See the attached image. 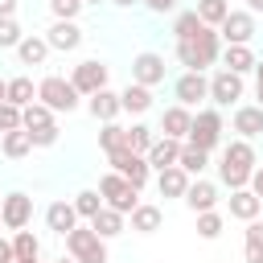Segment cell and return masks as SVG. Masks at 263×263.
Instances as JSON below:
<instances>
[{
	"mask_svg": "<svg viewBox=\"0 0 263 263\" xmlns=\"http://www.w3.org/2000/svg\"><path fill=\"white\" fill-rule=\"evenodd\" d=\"M247 12H251V16H259V12H263V0H247Z\"/></svg>",
	"mask_w": 263,
	"mask_h": 263,
	"instance_id": "obj_48",
	"label": "cell"
},
{
	"mask_svg": "<svg viewBox=\"0 0 263 263\" xmlns=\"http://www.w3.org/2000/svg\"><path fill=\"white\" fill-rule=\"evenodd\" d=\"M78 90L70 86V78H62V74H45L41 82H37V103H45L53 115H70V111H78Z\"/></svg>",
	"mask_w": 263,
	"mask_h": 263,
	"instance_id": "obj_3",
	"label": "cell"
},
{
	"mask_svg": "<svg viewBox=\"0 0 263 263\" xmlns=\"http://www.w3.org/2000/svg\"><path fill=\"white\" fill-rule=\"evenodd\" d=\"M82 8H86L82 0H49L53 21H78V12H82Z\"/></svg>",
	"mask_w": 263,
	"mask_h": 263,
	"instance_id": "obj_41",
	"label": "cell"
},
{
	"mask_svg": "<svg viewBox=\"0 0 263 263\" xmlns=\"http://www.w3.org/2000/svg\"><path fill=\"white\" fill-rule=\"evenodd\" d=\"M189 181H193V177H189L185 168H177V164H173V168H160V173H156V189H160V197H185Z\"/></svg>",
	"mask_w": 263,
	"mask_h": 263,
	"instance_id": "obj_25",
	"label": "cell"
},
{
	"mask_svg": "<svg viewBox=\"0 0 263 263\" xmlns=\"http://www.w3.org/2000/svg\"><path fill=\"white\" fill-rule=\"evenodd\" d=\"M181 144H185V140H168V136H156V140H152V148L144 152L148 168H152V173H160V168H173V164H177V156H181Z\"/></svg>",
	"mask_w": 263,
	"mask_h": 263,
	"instance_id": "obj_15",
	"label": "cell"
},
{
	"mask_svg": "<svg viewBox=\"0 0 263 263\" xmlns=\"http://www.w3.org/2000/svg\"><path fill=\"white\" fill-rule=\"evenodd\" d=\"M21 25H16V16H0V49H16L21 45Z\"/></svg>",
	"mask_w": 263,
	"mask_h": 263,
	"instance_id": "obj_40",
	"label": "cell"
},
{
	"mask_svg": "<svg viewBox=\"0 0 263 263\" xmlns=\"http://www.w3.org/2000/svg\"><path fill=\"white\" fill-rule=\"evenodd\" d=\"M242 90H247V82H242L238 74H230V70L210 74V103H214V107H230V103H238Z\"/></svg>",
	"mask_w": 263,
	"mask_h": 263,
	"instance_id": "obj_13",
	"label": "cell"
},
{
	"mask_svg": "<svg viewBox=\"0 0 263 263\" xmlns=\"http://www.w3.org/2000/svg\"><path fill=\"white\" fill-rule=\"evenodd\" d=\"M58 263H74V259H66V255H62V259H58Z\"/></svg>",
	"mask_w": 263,
	"mask_h": 263,
	"instance_id": "obj_54",
	"label": "cell"
},
{
	"mask_svg": "<svg viewBox=\"0 0 263 263\" xmlns=\"http://www.w3.org/2000/svg\"><path fill=\"white\" fill-rule=\"evenodd\" d=\"M99 148L111 156V152H123L127 148V127H119V123H103L99 127Z\"/></svg>",
	"mask_w": 263,
	"mask_h": 263,
	"instance_id": "obj_35",
	"label": "cell"
},
{
	"mask_svg": "<svg viewBox=\"0 0 263 263\" xmlns=\"http://www.w3.org/2000/svg\"><path fill=\"white\" fill-rule=\"evenodd\" d=\"M111 4H119V8H132V4H140V0H111Z\"/></svg>",
	"mask_w": 263,
	"mask_h": 263,
	"instance_id": "obj_50",
	"label": "cell"
},
{
	"mask_svg": "<svg viewBox=\"0 0 263 263\" xmlns=\"http://www.w3.org/2000/svg\"><path fill=\"white\" fill-rule=\"evenodd\" d=\"M255 168H259V156H255L251 140H230L222 148V160H218V181L226 189H247Z\"/></svg>",
	"mask_w": 263,
	"mask_h": 263,
	"instance_id": "obj_1",
	"label": "cell"
},
{
	"mask_svg": "<svg viewBox=\"0 0 263 263\" xmlns=\"http://www.w3.org/2000/svg\"><path fill=\"white\" fill-rule=\"evenodd\" d=\"M0 152H4L8 160H21V156H29V152H33V140H29V132H25V127H16V132H4V136H0Z\"/></svg>",
	"mask_w": 263,
	"mask_h": 263,
	"instance_id": "obj_30",
	"label": "cell"
},
{
	"mask_svg": "<svg viewBox=\"0 0 263 263\" xmlns=\"http://www.w3.org/2000/svg\"><path fill=\"white\" fill-rule=\"evenodd\" d=\"M99 197H103L107 210H115V214H123V218L140 205V189L127 185L119 173H103V177H99Z\"/></svg>",
	"mask_w": 263,
	"mask_h": 263,
	"instance_id": "obj_4",
	"label": "cell"
},
{
	"mask_svg": "<svg viewBox=\"0 0 263 263\" xmlns=\"http://www.w3.org/2000/svg\"><path fill=\"white\" fill-rule=\"evenodd\" d=\"M0 263H12V242L0 238Z\"/></svg>",
	"mask_w": 263,
	"mask_h": 263,
	"instance_id": "obj_46",
	"label": "cell"
},
{
	"mask_svg": "<svg viewBox=\"0 0 263 263\" xmlns=\"http://www.w3.org/2000/svg\"><path fill=\"white\" fill-rule=\"evenodd\" d=\"M86 111H90L99 123H115V119L123 115V107H119V90L103 86L99 95H90V99H86Z\"/></svg>",
	"mask_w": 263,
	"mask_h": 263,
	"instance_id": "obj_17",
	"label": "cell"
},
{
	"mask_svg": "<svg viewBox=\"0 0 263 263\" xmlns=\"http://www.w3.org/2000/svg\"><path fill=\"white\" fill-rule=\"evenodd\" d=\"M4 103H12V107H29V103H37V86H33V78H29V74H16V78H8Z\"/></svg>",
	"mask_w": 263,
	"mask_h": 263,
	"instance_id": "obj_29",
	"label": "cell"
},
{
	"mask_svg": "<svg viewBox=\"0 0 263 263\" xmlns=\"http://www.w3.org/2000/svg\"><path fill=\"white\" fill-rule=\"evenodd\" d=\"M33 263H41V259H33Z\"/></svg>",
	"mask_w": 263,
	"mask_h": 263,
	"instance_id": "obj_55",
	"label": "cell"
},
{
	"mask_svg": "<svg viewBox=\"0 0 263 263\" xmlns=\"http://www.w3.org/2000/svg\"><path fill=\"white\" fill-rule=\"evenodd\" d=\"M222 58V37H218V29H201L197 37H189V41H177V62L185 66V70H205V66H214Z\"/></svg>",
	"mask_w": 263,
	"mask_h": 263,
	"instance_id": "obj_2",
	"label": "cell"
},
{
	"mask_svg": "<svg viewBox=\"0 0 263 263\" xmlns=\"http://www.w3.org/2000/svg\"><path fill=\"white\" fill-rule=\"evenodd\" d=\"M218 37H222L226 45H251V37H255V16H251L247 8H230L226 21L218 25Z\"/></svg>",
	"mask_w": 263,
	"mask_h": 263,
	"instance_id": "obj_8",
	"label": "cell"
},
{
	"mask_svg": "<svg viewBox=\"0 0 263 263\" xmlns=\"http://www.w3.org/2000/svg\"><path fill=\"white\" fill-rule=\"evenodd\" d=\"M127 218H132V230H136V234H156V230H160V222H164V210H160V205H152V201H140Z\"/></svg>",
	"mask_w": 263,
	"mask_h": 263,
	"instance_id": "obj_23",
	"label": "cell"
},
{
	"mask_svg": "<svg viewBox=\"0 0 263 263\" xmlns=\"http://www.w3.org/2000/svg\"><path fill=\"white\" fill-rule=\"evenodd\" d=\"M70 86H74L82 99L99 95V90L107 86V66H103L99 58H90V62H78V66H74V74H70Z\"/></svg>",
	"mask_w": 263,
	"mask_h": 263,
	"instance_id": "obj_9",
	"label": "cell"
},
{
	"mask_svg": "<svg viewBox=\"0 0 263 263\" xmlns=\"http://www.w3.org/2000/svg\"><path fill=\"white\" fill-rule=\"evenodd\" d=\"M8 242H12V263H33V259H41V238H37L33 230H16Z\"/></svg>",
	"mask_w": 263,
	"mask_h": 263,
	"instance_id": "obj_27",
	"label": "cell"
},
{
	"mask_svg": "<svg viewBox=\"0 0 263 263\" xmlns=\"http://www.w3.org/2000/svg\"><path fill=\"white\" fill-rule=\"evenodd\" d=\"M82 4H103V0H82Z\"/></svg>",
	"mask_w": 263,
	"mask_h": 263,
	"instance_id": "obj_53",
	"label": "cell"
},
{
	"mask_svg": "<svg viewBox=\"0 0 263 263\" xmlns=\"http://www.w3.org/2000/svg\"><path fill=\"white\" fill-rule=\"evenodd\" d=\"M255 95H259V103H255V107H259V111H263V86H255Z\"/></svg>",
	"mask_w": 263,
	"mask_h": 263,
	"instance_id": "obj_51",
	"label": "cell"
},
{
	"mask_svg": "<svg viewBox=\"0 0 263 263\" xmlns=\"http://www.w3.org/2000/svg\"><path fill=\"white\" fill-rule=\"evenodd\" d=\"M0 16H16V0H0Z\"/></svg>",
	"mask_w": 263,
	"mask_h": 263,
	"instance_id": "obj_47",
	"label": "cell"
},
{
	"mask_svg": "<svg viewBox=\"0 0 263 263\" xmlns=\"http://www.w3.org/2000/svg\"><path fill=\"white\" fill-rule=\"evenodd\" d=\"M205 164H210V152H201V148H193V144H181L177 168H185L189 177H201V173H205Z\"/></svg>",
	"mask_w": 263,
	"mask_h": 263,
	"instance_id": "obj_32",
	"label": "cell"
},
{
	"mask_svg": "<svg viewBox=\"0 0 263 263\" xmlns=\"http://www.w3.org/2000/svg\"><path fill=\"white\" fill-rule=\"evenodd\" d=\"M4 90H8V78H0V103H4Z\"/></svg>",
	"mask_w": 263,
	"mask_h": 263,
	"instance_id": "obj_52",
	"label": "cell"
},
{
	"mask_svg": "<svg viewBox=\"0 0 263 263\" xmlns=\"http://www.w3.org/2000/svg\"><path fill=\"white\" fill-rule=\"evenodd\" d=\"M255 62H259V58H255L251 45H226V49H222V70H230V74H238V78L251 74Z\"/></svg>",
	"mask_w": 263,
	"mask_h": 263,
	"instance_id": "obj_21",
	"label": "cell"
},
{
	"mask_svg": "<svg viewBox=\"0 0 263 263\" xmlns=\"http://www.w3.org/2000/svg\"><path fill=\"white\" fill-rule=\"evenodd\" d=\"M242 255H247V263H263V222L259 218L247 222V230H242Z\"/></svg>",
	"mask_w": 263,
	"mask_h": 263,
	"instance_id": "obj_31",
	"label": "cell"
},
{
	"mask_svg": "<svg viewBox=\"0 0 263 263\" xmlns=\"http://www.w3.org/2000/svg\"><path fill=\"white\" fill-rule=\"evenodd\" d=\"M49 123H53V111H49L45 103L21 107V127H25V132H37V127H49Z\"/></svg>",
	"mask_w": 263,
	"mask_h": 263,
	"instance_id": "obj_34",
	"label": "cell"
},
{
	"mask_svg": "<svg viewBox=\"0 0 263 263\" xmlns=\"http://www.w3.org/2000/svg\"><path fill=\"white\" fill-rule=\"evenodd\" d=\"M16 58H21V66H41V62L49 58V45H45V37H37V33H25V37H21V45H16Z\"/></svg>",
	"mask_w": 263,
	"mask_h": 263,
	"instance_id": "obj_28",
	"label": "cell"
},
{
	"mask_svg": "<svg viewBox=\"0 0 263 263\" xmlns=\"http://www.w3.org/2000/svg\"><path fill=\"white\" fill-rule=\"evenodd\" d=\"M230 127L238 132V140H255V136H263V111L255 103H242V107H234Z\"/></svg>",
	"mask_w": 263,
	"mask_h": 263,
	"instance_id": "obj_19",
	"label": "cell"
},
{
	"mask_svg": "<svg viewBox=\"0 0 263 263\" xmlns=\"http://www.w3.org/2000/svg\"><path fill=\"white\" fill-rule=\"evenodd\" d=\"M45 45L58 49V53H74V49L82 45V29H78V21H53L49 33H45Z\"/></svg>",
	"mask_w": 263,
	"mask_h": 263,
	"instance_id": "obj_14",
	"label": "cell"
},
{
	"mask_svg": "<svg viewBox=\"0 0 263 263\" xmlns=\"http://www.w3.org/2000/svg\"><path fill=\"white\" fill-rule=\"evenodd\" d=\"M173 99H177L181 107H197L201 99H210V78L197 74V70H185V74L173 82Z\"/></svg>",
	"mask_w": 263,
	"mask_h": 263,
	"instance_id": "obj_12",
	"label": "cell"
},
{
	"mask_svg": "<svg viewBox=\"0 0 263 263\" xmlns=\"http://www.w3.org/2000/svg\"><path fill=\"white\" fill-rule=\"evenodd\" d=\"M230 218H238V222H255L259 218V210H263V201L251 193V189H230Z\"/></svg>",
	"mask_w": 263,
	"mask_h": 263,
	"instance_id": "obj_22",
	"label": "cell"
},
{
	"mask_svg": "<svg viewBox=\"0 0 263 263\" xmlns=\"http://www.w3.org/2000/svg\"><path fill=\"white\" fill-rule=\"evenodd\" d=\"M99 210H103L99 189H82V193H74V214H78V218H86V222H90Z\"/></svg>",
	"mask_w": 263,
	"mask_h": 263,
	"instance_id": "obj_39",
	"label": "cell"
},
{
	"mask_svg": "<svg viewBox=\"0 0 263 263\" xmlns=\"http://www.w3.org/2000/svg\"><path fill=\"white\" fill-rule=\"evenodd\" d=\"M222 230H226V218H222L218 210H205V214H197V234H201L205 242L222 238Z\"/></svg>",
	"mask_w": 263,
	"mask_h": 263,
	"instance_id": "obj_38",
	"label": "cell"
},
{
	"mask_svg": "<svg viewBox=\"0 0 263 263\" xmlns=\"http://www.w3.org/2000/svg\"><path fill=\"white\" fill-rule=\"evenodd\" d=\"M45 226L53 230V234H70L74 226H78V214H74V201H49L45 205Z\"/></svg>",
	"mask_w": 263,
	"mask_h": 263,
	"instance_id": "obj_20",
	"label": "cell"
},
{
	"mask_svg": "<svg viewBox=\"0 0 263 263\" xmlns=\"http://www.w3.org/2000/svg\"><path fill=\"white\" fill-rule=\"evenodd\" d=\"M58 123H49V127H37V132H29V140H33V148H53L58 144Z\"/></svg>",
	"mask_w": 263,
	"mask_h": 263,
	"instance_id": "obj_42",
	"label": "cell"
},
{
	"mask_svg": "<svg viewBox=\"0 0 263 263\" xmlns=\"http://www.w3.org/2000/svg\"><path fill=\"white\" fill-rule=\"evenodd\" d=\"M189 127H193V111H189V107H181V103L164 107V115H160V132H164L168 140H185Z\"/></svg>",
	"mask_w": 263,
	"mask_h": 263,
	"instance_id": "obj_18",
	"label": "cell"
},
{
	"mask_svg": "<svg viewBox=\"0 0 263 263\" xmlns=\"http://www.w3.org/2000/svg\"><path fill=\"white\" fill-rule=\"evenodd\" d=\"M201 29H205V25H201V16H197L193 8H185V12L173 16V37H177V41H189V37H197Z\"/></svg>",
	"mask_w": 263,
	"mask_h": 263,
	"instance_id": "obj_33",
	"label": "cell"
},
{
	"mask_svg": "<svg viewBox=\"0 0 263 263\" xmlns=\"http://www.w3.org/2000/svg\"><path fill=\"white\" fill-rule=\"evenodd\" d=\"M164 74H168V66H164V58L160 53H152V49H144V53H136L132 58V82H140V86H160L164 82Z\"/></svg>",
	"mask_w": 263,
	"mask_h": 263,
	"instance_id": "obj_11",
	"label": "cell"
},
{
	"mask_svg": "<svg viewBox=\"0 0 263 263\" xmlns=\"http://www.w3.org/2000/svg\"><path fill=\"white\" fill-rule=\"evenodd\" d=\"M86 226H90V230H95V234H99V238L107 242V238H115V234H123V230H127V218L103 205V210H99V214H95V218H90Z\"/></svg>",
	"mask_w": 263,
	"mask_h": 263,
	"instance_id": "obj_26",
	"label": "cell"
},
{
	"mask_svg": "<svg viewBox=\"0 0 263 263\" xmlns=\"http://www.w3.org/2000/svg\"><path fill=\"white\" fill-rule=\"evenodd\" d=\"M247 189H251V193H255V197L263 201V168H255V173H251V181H247Z\"/></svg>",
	"mask_w": 263,
	"mask_h": 263,
	"instance_id": "obj_45",
	"label": "cell"
},
{
	"mask_svg": "<svg viewBox=\"0 0 263 263\" xmlns=\"http://www.w3.org/2000/svg\"><path fill=\"white\" fill-rule=\"evenodd\" d=\"M29 222H33V197L21 193V189H16V193H4V197H0V226H8V230L16 234V230H25Z\"/></svg>",
	"mask_w": 263,
	"mask_h": 263,
	"instance_id": "obj_7",
	"label": "cell"
},
{
	"mask_svg": "<svg viewBox=\"0 0 263 263\" xmlns=\"http://www.w3.org/2000/svg\"><path fill=\"white\" fill-rule=\"evenodd\" d=\"M222 111L218 107H201L197 115H193V127H189V136H185V144H193V148H201V152H214L218 144H222Z\"/></svg>",
	"mask_w": 263,
	"mask_h": 263,
	"instance_id": "obj_5",
	"label": "cell"
},
{
	"mask_svg": "<svg viewBox=\"0 0 263 263\" xmlns=\"http://www.w3.org/2000/svg\"><path fill=\"white\" fill-rule=\"evenodd\" d=\"M66 251H70L74 263H107V242L90 226H74L66 234Z\"/></svg>",
	"mask_w": 263,
	"mask_h": 263,
	"instance_id": "obj_6",
	"label": "cell"
},
{
	"mask_svg": "<svg viewBox=\"0 0 263 263\" xmlns=\"http://www.w3.org/2000/svg\"><path fill=\"white\" fill-rule=\"evenodd\" d=\"M193 214H205V210H218V185L214 181H205V177H197V181H189V189H185V197H181Z\"/></svg>",
	"mask_w": 263,
	"mask_h": 263,
	"instance_id": "obj_16",
	"label": "cell"
},
{
	"mask_svg": "<svg viewBox=\"0 0 263 263\" xmlns=\"http://www.w3.org/2000/svg\"><path fill=\"white\" fill-rule=\"evenodd\" d=\"M16 127H21V107L0 103V136H4V132H16Z\"/></svg>",
	"mask_w": 263,
	"mask_h": 263,
	"instance_id": "obj_43",
	"label": "cell"
},
{
	"mask_svg": "<svg viewBox=\"0 0 263 263\" xmlns=\"http://www.w3.org/2000/svg\"><path fill=\"white\" fill-rule=\"evenodd\" d=\"M107 160H111V173H119V177H123L127 185H136V189H144V185H148V177H152L148 160H144V156H136V152H127V148H123V152H111Z\"/></svg>",
	"mask_w": 263,
	"mask_h": 263,
	"instance_id": "obj_10",
	"label": "cell"
},
{
	"mask_svg": "<svg viewBox=\"0 0 263 263\" xmlns=\"http://www.w3.org/2000/svg\"><path fill=\"white\" fill-rule=\"evenodd\" d=\"M197 16H201V25H210V29H218L222 21H226V12H230V4L226 0H197V8H193Z\"/></svg>",
	"mask_w": 263,
	"mask_h": 263,
	"instance_id": "obj_36",
	"label": "cell"
},
{
	"mask_svg": "<svg viewBox=\"0 0 263 263\" xmlns=\"http://www.w3.org/2000/svg\"><path fill=\"white\" fill-rule=\"evenodd\" d=\"M148 12H156V16H164V12H177V0H140Z\"/></svg>",
	"mask_w": 263,
	"mask_h": 263,
	"instance_id": "obj_44",
	"label": "cell"
},
{
	"mask_svg": "<svg viewBox=\"0 0 263 263\" xmlns=\"http://www.w3.org/2000/svg\"><path fill=\"white\" fill-rule=\"evenodd\" d=\"M119 107H123L127 115H144V111H152V90L140 86V82H127V86L119 90Z\"/></svg>",
	"mask_w": 263,
	"mask_h": 263,
	"instance_id": "obj_24",
	"label": "cell"
},
{
	"mask_svg": "<svg viewBox=\"0 0 263 263\" xmlns=\"http://www.w3.org/2000/svg\"><path fill=\"white\" fill-rule=\"evenodd\" d=\"M152 140H156V132H152L148 123H132V127H127V152L144 156V152L152 148Z\"/></svg>",
	"mask_w": 263,
	"mask_h": 263,
	"instance_id": "obj_37",
	"label": "cell"
},
{
	"mask_svg": "<svg viewBox=\"0 0 263 263\" xmlns=\"http://www.w3.org/2000/svg\"><path fill=\"white\" fill-rule=\"evenodd\" d=\"M255 86H263V58L255 62Z\"/></svg>",
	"mask_w": 263,
	"mask_h": 263,
	"instance_id": "obj_49",
	"label": "cell"
}]
</instances>
